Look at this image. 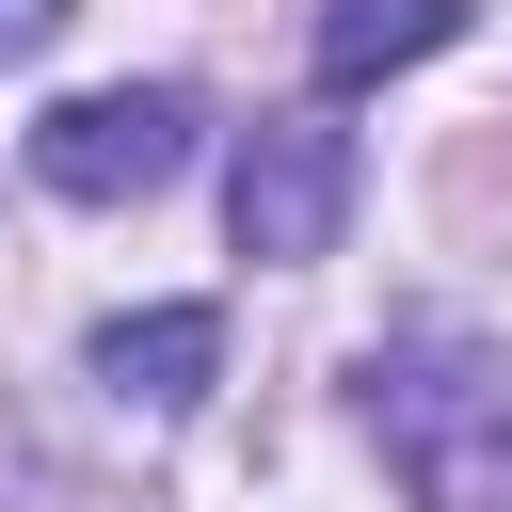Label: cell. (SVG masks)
Wrapping results in <instances>:
<instances>
[{"instance_id":"cell-1","label":"cell","mask_w":512,"mask_h":512,"mask_svg":"<svg viewBox=\"0 0 512 512\" xmlns=\"http://www.w3.org/2000/svg\"><path fill=\"white\" fill-rule=\"evenodd\" d=\"M176 160H192V96H176V80H128V96H64V112L32 128V176H48L64 208H144Z\"/></svg>"},{"instance_id":"cell-2","label":"cell","mask_w":512,"mask_h":512,"mask_svg":"<svg viewBox=\"0 0 512 512\" xmlns=\"http://www.w3.org/2000/svg\"><path fill=\"white\" fill-rule=\"evenodd\" d=\"M336 208H352V128H320V112H256L240 160H224V224H240V256H320Z\"/></svg>"},{"instance_id":"cell-3","label":"cell","mask_w":512,"mask_h":512,"mask_svg":"<svg viewBox=\"0 0 512 512\" xmlns=\"http://www.w3.org/2000/svg\"><path fill=\"white\" fill-rule=\"evenodd\" d=\"M208 368H224V320H208V304H144V320H112V336H96V384H112V400H144V416L208 400Z\"/></svg>"},{"instance_id":"cell-4","label":"cell","mask_w":512,"mask_h":512,"mask_svg":"<svg viewBox=\"0 0 512 512\" xmlns=\"http://www.w3.org/2000/svg\"><path fill=\"white\" fill-rule=\"evenodd\" d=\"M448 32H464V0H336V16H320V80H336V96H368V80L432 64Z\"/></svg>"},{"instance_id":"cell-5","label":"cell","mask_w":512,"mask_h":512,"mask_svg":"<svg viewBox=\"0 0 512 512\" xmlns=\"http://www.w3.org/2000/svg\"><path fill=\"white\" fill-rule=\"evenodd\" d=\"M48 32H64V0H0V64H32Z\"/></svg>"}]
</instances>
